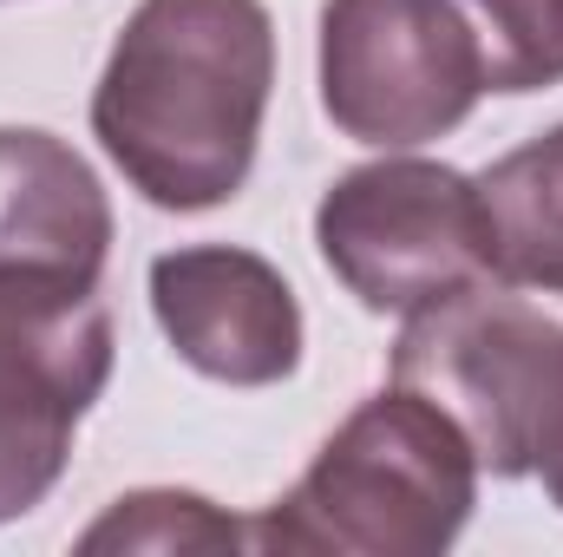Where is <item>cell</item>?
Masks as SVG:
<instances>
[{
  "label": "cell",
  "instance_id": "6da1fadb",
  "mask_svg": "<svg viewBox=\"0 0 563 557\" xmlns=\"http://www.w3.org/2000/svg\"><path fill=\"white\" fill-rule=\"evenodd\" d=\"M269 86L263 0H139L92 86V139L144 204L197 217L250 184Z\"/></svg>",
  "mask_w": 563,
  "mask_h": 557
},
{
  "label": "cell",
  "instance_id": "7a4b0ae2",
  "mask_svg": "<svg viewBox=\"0 0 563 557\" xmlns=\"http://www.w3.org/2000/svg\"><path fill=\"white\" fill-rule=\"evenodd\" d=\"M478 505V452L413 387H380L250 525L256 551L439 557Z\"/></svg>",
  "mask_w": 563,
  "mask_h": 557
},
{
  "label": "cell",
  "instance_id": "3957f363",
  "mask_svg": "<svg viewBox=\"0 0 563 557\" xmlns=\"http://www.w3.org/2000/svg\"><path fill=\"white\" fill-rule=\"evenodd\" d=\"M394 387L452 414L478 472L531 479L538 446L563 414V321L511 295V282H472L407 315L394 341Z\"/></svg>",
  "mask_w": 563,
  "mask_h": 557
},
{
  "label": "cell",
  "instance_id": "277c9868",
  "mask_svg": "<svg viewBox=\"0 0 563 557\" xmlns=\"http://www.w3.org/2000/svg\"><path fill=\"white\" fill-rule=\"evenodd\" d=\"M314 250L374 315H413L472 282H492L478 177L432 157H380L341 171L314 204Z\"/></svg>",
  "mask_w": 563,
  "mask_h": 557
},
{
  "label": "cell",
  "instance_id": "5b68a950",
  "mask_svg": "<svg viewBox=\"0 0 563 557\" xmlns=\"http://www.w3.org/2000/svg\"><path fill=\"white\" fill-rule=\"evenodd\" d=\"M492 92L485 46L459 0H328L321 112L374 151L445 139Z\"/></svg>",
  "mask_w": 563,
  "mask_h": 557
},
{
  "label": "cell",
  "instance_id": "8992f818",
  "mask_svg": "<svg viewBox=\"0 0 563 557\" xmlns=\"http://www.w3.org/2000/svg\"><path fill=\"white\" fill-rule=\"evenodd\" d=\"M106 381L112 315L99 282L0 270V525L46 505Z\"/></svg>",
  "mask_w": 563,
  "mask_h": 557
},
{
  "label": "cell",
  "instance_id": "52a82bcc",
  "mask_svg": "<svg viewBox=\"0 0 563 557\" xmlns=\"http://www.w3.org/2000/svg\"><path fill=\"white\" fill-rule=\"evenodd\" d=\"M151 315L184 368L223 387H276L301 368V302L269 256L190 243L151 263Z\"/></svg>",
  "mask_w": 563,
  "mask_h": 557
},
{
  "label": "cell",
  "instance_id": "ba28073f",
  "mask_svg": "<svg viewBox=\"0 0 563 557\" xmlns=\"http://www.w3.org/2000/svg\"><path fill=\"white\" fill-rule=\"evenodd\" d=\"M112 204L92 164L40 125H0V270L106 276Z\"/></svg>",
  "mask_w": 563,
  "mask_h": 557
},
{
  "label": "cell",
  "instance_id": "9c48e42d",
  "mask_svg": "<svg viewBox=\"0 0 563 557\" xmlns=\"http://www.w3.org/2000/svg\"><path fill=\"white\" fill-rule=\"evenodd\" d=\"M478 204L492 230V276L563 295V125L505 151L478 177Z\"/></svg>",
  "mask_w": 563,
  "mask_h": 557
},
{
  "label": "cell",
  "instance_id": "30bf717a",
  "mask_svg": "<svg viewBox=\"0 0 563 557\" xmlns=\"http://www.w3.org/2000/svg\"><path fill=\"white\" fill-rule=\"evenodd\" d=\"M236 545H250V525L217 512L203 492H177V485L112 499V512L79 538V551H236Z\"/></svg>",
  "mask_w": 563,
  "mask_h": 557
},
{
  "label": "cell",
  "instance_id": "8fae6325",
  "mask_svg": "<svg viewBox=\"0 0 563 557\" xmlns=\"http://www.w3.org/2000/svg\"><path fill=\"white\" fill-rule=\"evenodd\" d=\"M478 46L492 92H544L563 79V7L558 0H459Z\"/></svg>",
  "mask_w": 563,
  "mask_h": 557
},
{
  "label": "cell",
  "instance_id": "7c38bea8",
  "mask_svg": "<svg viewBox=\"0 0 563 557\" xmlns=\"http://www.w3.org/2000/svg\"><path fill=\"white\" fill-rule=\"evenodd\" d=\"M531 479L544 485V499L563 512V414H558V426H551V439L538 446V466H531Z\"/></svg>",
  "mask_w": 563,
  "mask_h": 557
},
{
  "label": "cell",
  "instance_id": "4fadbf2b",
  "mask_svg": "<svg viewBox=\"0 0 563 557\" xmlns=\"http://www.w3.org/2000/svg\"><path fill=\"white\" fill-rule=\"evenodd\" d=\"M558 7H563V0H558Z\"/></svg>",
  "mask_w": 563,
  "mask_h": 557
}]
</instances>
